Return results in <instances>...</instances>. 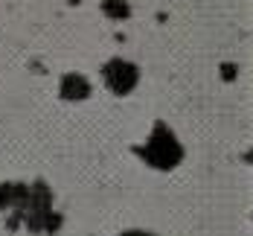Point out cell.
Wrapping results in <instances>:
<instances>
[{
    "instance_id": "6da1fadb",
    "label": "cell",
    "mask_w": 253,
    "mask_h": 236,
    "mask_svg": "<svg viewBox=\"0 0 253 236\" xmlns=\"http://www.w3.org/2000/svg\"><path fill=\"white\" fill-rule=\"evenodd\" d=\"M123 236H152V234H146V231H128V234H123Z\"/></svg>"
}]
</instances>
